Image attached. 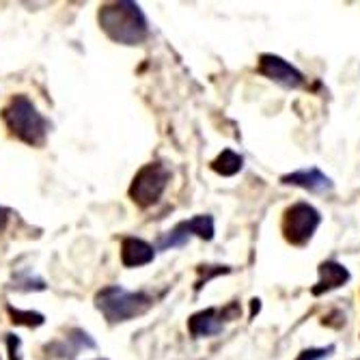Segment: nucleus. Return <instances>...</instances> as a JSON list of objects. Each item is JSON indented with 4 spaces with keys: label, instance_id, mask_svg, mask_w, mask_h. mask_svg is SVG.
<instances>
[{
    "label": "nucleus",
    "instance_id": "1",
    "mask_svg": "<svg viewBox=\"0 0 360 360\" xmlns=\"http://www.w3.org/2000/svg\"><path fill=\"white\" fill-rule=\"evenodd\" d=\"M97 22L108 39L121 46H141L149 37V22L143 9L129 0L102 5L97 11Z\"/></svg>",
    "mask_w": 360,
    "mask_h": 360
},
{
    "label": "nucleus",
    "instance_id": "2",
    "mask_svg": "<svg viewBox=\"0 0 360 360\" xmlns=\"http://www.w3.org/2000/svg\"><path fill=\"white\" fill-rule=\"evenodd\" d=\"M3 121L9 129V134L22 141L24 145L41 147L48 139V129H50L48 119L37 110V106L24 93L11 97L9 104L3 108Z\"/></svg>",
    "mask_w": 360,
    "mask_h": 360
},
{
    "label": "nucleus",
    "instance_id": "3",
    "mask_svg": "<svg viewBox=\"0 0 360 360\" xmlns=\"http://www.w3.org/2000/svg\"><path fill=\"white\" fill-rule=\"evenodd\" d=\"M153 296L147 291H129L121 285H108L95 293V309L108 323H123L141 317L153 307Z\"/></svg>",
    "mask_w": 360,
    "mask_h": 360
},
{
    "label": "nucleus",
    "instance_id": "4",
    "mask_svg": "<svg viewBox=\"0 0 360 360\" xmlns=\"http://www.w3.org/2000/svg\"><path fill=\"white\" fill-rule=\"evenodd\" d=\"M171 181V171L162 162H149L145 165L132 179L127 188L129 199H132L139 207H151L160 201V196L165 194L167 186Z\"/></svg>",
    "mask_w": 360,
    "mask_h": 360
},
{
    "label": "nucleus",
    "instance_id": "5",
    "mask_svg": "<svg viewBox=\"0 0 360 360\" xmlns=\"http://www.w3.org/2000/svg\"><path fill=\"white\" fill-rule=\"evenodd\" d=\"M321 224V214L311 203H293L283 214V236L291 246H307Z\"/></svg>",
    "mask_w": 360,
    "mask_h": 360
},
{
    "label": "nucleus",
    "instance_id": "6",
    "mask_svg": "<svg viewBox=\"0 0 360 360\" xmlns=\"http://www.w3.org/2000/svg\"><path fill=\"white\" fill-rule=\"evenodd\" d=\"M216 233L214 226V218L210 214H199L190 220H181L179 224H175L171 231H167L158 240V248L160 250H171V248H181L186 246L192 238H201L205 242H212Z\"/></svg>",
    "mask_w": 360,
    "mask_h": 360
},
{
    "label": "nucleus",
    "instance_id": "7",
    "mask_svg": "<svg viewBox=\"0 0 360 360\" xmlns=\"http://www.w3.org/2000/svg\"><path fill=\"white\" fill-rule=\"evenodd\" d=\"M240 302H229L226 307H210L199 313H194L188 319V330L194 339H205V337H216L224 330L229 321L240 319Z\"/></svg>",
    "mask_w": 360,
    "mask_h": 360
},
{
    "label": "nucleus",
    "instance_id": "8",
    "mask_svg": "<svg viewBox=\"0 0 360 360\" xmlns=\"http://www.w3.org/2000/svg\"><path fill=\"white\" fill-rule=\"evenodd\" d=\"M257 72L261 76L270 78L272 82L285 86V89H300L304 84V76L300 70H296L289 60H285L278 54H261Z\"/></svg>",
    "mask_w": 360,
    "mask_h": 360
},
{
    "label": "nucleus",
    "instance_id": "9",
    "mask_svg": "<svg viewBox=\"0 0 360 360\" xmlns=\"http://www.w3.org/2000/svg\"><path fill=\"white\" fill-rule=\"evenodd\" d=\"M283 184L287 186H296V188H302V190H309V192H315V194H321V192H330L335 188V181L321 173L317 167H311V169H302V171H293V173H287L281 177Z\"/></svg>",
    "mask_w": 360,
    "mask_h": 360
},
{
    "label": "nucleus",
    "instance_id": "10",
    "mask_svg": "<svg viewBox=\"0 0 360 360\" xmlns=\"http://www.w3.org/2000/svg\"><path fill=\"white\" fill-rule=\"evenodd\" d=\"M95 347H97V343H95V339L86 330L72 328L68 335H65V339L48 343L46 352H50L56 358H74V356H78L80 349H95Z\"/></svg>",
    "mask_w": 360,
    "mask_h": 360
},
{
    "label": "nucleus",
    "instance_id": "11",
    "mask_svg": "<svg viewBox=\"0 0 360 360\" xmlns=\"http://www.w3.org/2000/svg\"><path fill=\"white\" fill-rule=\"evenodd\" d=\"M317 272H319V281L311 289L313 296H323V293L335 291V289L343 287L352 278L347 268L341 266L339 261H321Z\"/></svg>",
    "mask_w": 360,
    "mask_h": 360
},
{
    "label": "nucleus",
    "instance_id": "12",
    "mask_svg": "<svg viewBox=\"0 0 360 360\" xmlns=\"http://www.w3.org/2000/svg\"><path fill=\"white\" fill-rule=\"evenodd\" d=\"M155 259V248L141 238H123L121 242V264L125 268H141Z\"/></svg>",
    "mask_w": 360,
    "mask_h": 360
},
{
    "label": "nucleus",
    "instance_id": "13",
    "mask_svg": "<svg viewBox=\"0 0 360 360\" xmlns=\"http://www.w3.org/2000/svg\"><path fill=\"white\" fill-rule=\"evenodd\" d=\"M214 173L222 175V177H233L244 169V158L240 153H236L233 149H224L214 162H212Z\"/></svg>",
    "mask_w": 360,
    "mask_h": 360
},
{
    "label": "nucleus",
    "instance_id": "14",
    "mask_svg": "<svg viewBox=\"0 0 360 360\" xmlns=\"http://www.w3.org/2000/svg\"><path fill=\"white\" fill-rule=\"evenodd\" d=\"M9 311V317L13 323L18 326H28V328H39V326L46 323V315L44 313H37V311H20V309H13L11 304L7 307Z\"/></svg>",
    "mask_w": 360,
    "mask_h": 360
},
{
    "label": "nucleus",
    "instance_id": "15",
    "mask_svg": "<svg viewBox=\"0 0 360 360\" xmlns=\"http://www.w3.org/2000/svg\"><path fill=\"white\" fill-rule=\"evenodd\" d=\"M335 345H328V347H309V349H302L298 354L296 360H326V358H330L335 354Z\"/></svg>",
    "mask_w": 360,
    "mask_h": 360
},
{
    "label": "nucleus",
    "instance_id": "16",
    "mask_svg": "<svg viewBox=\"0 0 360 360\" xmlns=\"http://www.w3.org/2000/svg\"><path fill=\"white\" fill-rule=\"evenodd\" d=\"M229 272V268L226 266H201V278L196 281V291H201L203 289V285H207L214 276H218V274H226Z\"/></svg>",
    "mask_w": 360,
    "mask_h": 360
},
{
    "label": "nucleus",
    "instance_id": "17",
    "mask_svg": "<svg viewBox=\"0 0 360 360\" xmlns=\"http://www.w3.org/2000/svg\"><path fill=\"white\" fill-rule=\"evenodd\" d=\"M13 287L20 289V291H44L46 289V283L41 278H24V281L18 278Z\"/></svg>",
    "mask_w": 360,
    "mask_h": 360
},
{
    "label": "nucleus",
    "instance_id": "18",
    "mask_svg": "<svg viewBox=\"0 0 360 360\" xmlns=\"http://www.w3.org/2000/svg\"><path fill=\"white\" fill-rule=\"evenodd\" d=\"M7 347H9V360H22V339L18 335H5Z\"/></svg>",
    "mask_w": 360,
    "mask_h": 360
},
{
    "label": "nucleus",
    "instance_id": "19",
    "mask_svg": "<svg viewBox=\"0 0 360 360\" xmlns=\"http://www.w3.org/2000/svg\"><path fill=\"white\" fill-rule=\"evenodd\" d=\"M7 220H9V210H5V207H0V231H3V229H5Z\"/></svg>",
    "mask_w": 360,
    "mask_h": 360
},
{
    "label": "nucleus",
    "instance_id": "20",
    "mask_svg": "<svg viewBox=\"0 0 360 360\" xmlns=\"http://www.w3.org/2000/svg\"><path fill=\"white\" fill-rule=\"evenodd\" d=\"M97 360H106V358H97Z\"/></svg>",
    "mask_w": 360,
    "mask_h": 360
}]
</instances>
